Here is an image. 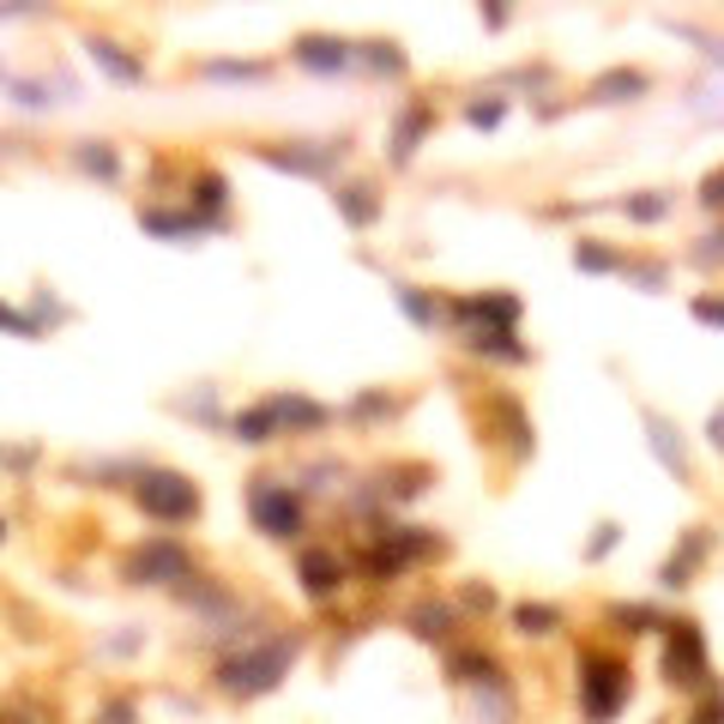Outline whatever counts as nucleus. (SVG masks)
Listing matches in <instances>:
<instances>
[{
    "instance_id": "obj_17",
    "label": "nucleus",
    "mask_w": 724,
    "mask_h": 724,
    "mask_svg": "<svg viewBox=\"0 0 724 724\" xmlns=\"http://www.w3.org/2000/svg\"><path fill=\"white\" fill-rule=\"evenodd\" d=\"M513 622H520V634H555V622H562V616H555L550 604H525Z\"/></svg>"
},
{
    "instance_id": "obj_14",
    "label": "nucleus",
    "mask_w": 724,
    "mask_h": 724,
    "mask_svg": "<svg viewBox=\"0 0 724 724\" xmlns=\"http://www.w3.org/2000/svg\"><path fill=\"white\" fill-rule=\"evenodd\" d=\"M339 212L351 217V224H374V212H381V205L369 200V188H339Z\"/></svg>"
},
{
    "instance_id": "obj_20",
    "label": "nucleus",
    "mask_w": 724,
    "mask_h": 724,
    "mask_svg": "<svg viewBox=\"0 0 724 724\" xmlns=\"http://www.w3.org/2000/svg\"><path fill=\"white\" fill-rule=\"evenodd\" d=\"M398 302H405V308H411V320H417V327H435V308H429V302H423V296H417V290H411V284H398Z\"/></svg>"
},
{
    "instance_id": "obj_25",
    "label": "nucleus",
    "mask_w": 724,
    "mask_h": 724,
    "mask_svg": "<svg viewBox=\"0 0 724 724\" xmlns=\"http://www.w3.org/2000/svg\"><path fill=\"white\" fill-rule=\"evenodd\" d=\"M471 121L477 127H496L501 121V103H471Z\"/></svg>"
},
{
    "instance_id": "obj_19",
    "label": "nucleus",
    "mask_w": 724,
    "mask_h": 724,
    "mask_svg": "<svg viewBox=\"0 0 724 724\" xmlns=\"http://www.w3.org/2000/svg\"><path fill=\"white\" fill-rule=\"evenodd\" d=\"M369 61L381 73H405V55H398V43H369Z\"/></svg>"
},
{
    "instance_id": "obj_6",
    "label": "nucleus",
    "mask_w": 724,
    "mask_h": 724,
    "mask_svg": "<svg viewBox=\"0 0 724 724\" xmlns=\"http://www.w3.org/2000/svg\"><path fill=\"white\" fill-rule=\"evenodd\" d=\"M664 670H670V682H682V689H694V682L706 677V640H701V628L694 622H670Z\"/></svg>"
},
{
    "instance_id": "obj_7",
    "label": "nucleus",
    "mask_w": 724,
    "mask_h": 724,
    "mask_svg": "<svg viewBox=\"0 0 724 724\" xmlns=\"http://www.w3.org/2000/svg\"><path fill=\"white\" fill-rule=\"evenodd\" d=\"M127 574L139 579V586H158V579H188V550H181V543H170V537H158V543H146V550L134 555V562H127Z\"/></svg>"
},
{
    "instance_id": "obj_8",
    "label": "nucleus",
    "mask_w": 724,
    "mask_h": 724,
    "mask_svg": "<svg viewBox=\"0 0 724 724\" xmlns=\"http://www.w3.org/2000/svg\"><path fill=\"white\" fill-rule=\"evenodd\" d=\"M296 61H302L308 73H339V67H351V43H332V36H302V43H296Z\"/></svg>"
},
{
    "instance_id": "obj_24",
    "label": "nucleus",
    "mask_w": 724,
    "mask_h": 724,
    "mask_svg": "<svg viewBox=\"0 0 724 724\" xmlns=\"http://www.w3.org/2000/svg\"><path fill=\"white\" fill-rule=\"evenodd\" d=\"M79 163H85V170H97V175H115V158H109V151H79Z\"/></svg>"
},
{
    "instance_id": "obj_23",
    "label": "nucleus",
    "mask_w": 724,
    "mask_h": 724,
    "mask_svg": "<svg viewBox=\"0 0 724 724\" xmlns=\"http://www.w3.org/2000/svg\"><path fill=\"white\" fill-rule=\"evenodd\" d=\"M701 205H713V212L724 205V170H713V175L701 181Z\"/></svg>"
},
{
    "instance_id": "obj_9",
    "label": "nucleus",
    "mask_w": 724,
    "mask_h": 724,
    "mask_svg": "<svg viewBox=\"0 0 724 724\" xmlns=\"http://www.w3.org/2000/svg\"><path fill=\"white\" fill-rule=\"evenodd\" d=\"M339 579H344V567H339V555H332V550H308V555H302V586H308V598H332V592H339Z\"/></svg>"
},
{
    "instance_id": "obj_26",
    "label": "nucleus",
    "mask_w": 724,
    "mask_h": 724,
    "mask_svg": "<svg viewBox=\"0 0 724 724\" xmlns=\"http://www.w3.org/2000/svg\"><path fill=\"white\" fill-rule=\"evenodd\" d=\"M694 315L713 320V327H724V302H694Z\"/></svg>"
},
{
    "instance_id": "obj_11",
    "label": "nucleus",
    "mask_w": 724,
    "mask_h": 724,
    "mask_svg": "<svg viewBox=\"0 0 724 724\" xmlns=\"http://www.w3.org/2000/svg\"><path fill=\"white\" fill-rule=\"evenodd\" d=\"M701 555H706V537H701V525H694V537L682 543V555H670L658 579H664V586H689V574H694V562H701Z\"/></svg>"
},
{
    "instance_id": "obj_3",
    "label": "nucleus",
    "mask_w": 724,
    "mask_h": 724,
    "mask_svg": "<svg viewBox=\"0 0 724 724\" xmlns=\"http://www.w3.org/2000/svg\"><path fill=\"white\" fill-rule=\"evenodd\" d=\"M134 496H139V508H146L151 520H163V525H181V520L200 513V489H193L188 477H175V471H146Z\"/></svg>"
},
{
    "instance_id": "obj_13",
    "label": "nucleus",
    "mask_w": 724,
    "mask_h": 724,
    "mask_svg": "<svg viewBox=\"0 0 724 724\" xmlns=\"http://www.w3.org/2000/svg\"><path fill=\"white\" fill-rule=\"evenodd\" d=\"M91 61H97V67H109L115 79H127V85H134V79H146V67H139V61H127L115 43H91Z\"/></svg>"
},
{
    "instance_id": "obj_1",
    "label": "nucleus",
    "mask_w": 724,
    "mask_h": 724,
    "mask_svg": "<svg viewBox=\"0 0 724 724\" xmlns=\"http://www.w3.org/2000/svg\"><path fill=\"white\" fill-rule=\"evenodd\" d=\"M290 658H296V640H266V646H248V652H236L224 664V689L230 694H266V689H278V677L290 670Z\"/></svg>"
},
{
    "instance_id": "obj_15",
    "label": "nucleus",
    "mask_w": 724,
    "mask_h": 724,
    "mask_svg": "<svg viewBox=\"0 0 724 724\" xmlns=\"http://www.w3.org/2000/svg\"><path fill=\"white\" fill-rule=\"evenodd\" d=\"M423 121H429V109H411L405 121H398V134H393V158L405 163L411 151H417V134H423Z\"/></svg>"
},
{
    "instance_id": "obj_16",
    "label": "nucleus",
    "mask_w": 724,
    "mask_h": 724,
    "mask_svg": "<svg viewBox=\"0 0 724 724\" xmlns=\"http://www.w3.org/2000/svg\"><path fill=\"white\" fill-rule=\"evenodd\" d=\"M574 266H586V272H616L622 260H616L610 248H598V242H574Z\"/></svg>"
},
{
    "instance_id": "obj_4",
    "label": "nucleus",
    "mask_w": 724,
    "mask_h": 724,
    "mask_svg": "<svg viewBox=\"0 0 724 724\" xmlns=\"http://www.w3.org/2000/svg\"><path fill=\"white\" fill-rule=\"evenodd\" d=\"M248 508H254V520H260L266 537H296L302 532V501H296L290 483H278V477H260V483L248 489Z\"/></svg>"
},
{
    "instance_id": "obj_27",
    "label": "nucleus",
    "mask_w": 724,
    "mask_h": 724,
    "mask_svg": "<svg viewBox=\"0 0 724 724\" xmlns=\"http://www.w3.org/2000/svg\"><path fill=\"white\" fill-rule=\"evenodd\" d=\"M706 441L724 453V411H713V423H706Z\"/></svg>"
},
{
    "instance_id": "obj_12",
    "label": "nucleus",
    "mask_w": 724,
    "mask_h": 724,
    "mask_svg": "<svg viewBox=\"0 0 724 724\" xmlns=\"http://www.w3.org/2000/svg\"><path fill=\"white\" fill-rule=\"evenodd\" d=\"M646 91V73H604L598 85H592V97L598 103H634Z\"/></svg>"
},
{
    "instance_id": "obj_22",
    "label": "nucleus",
    "mask_w": 724,
    "mask_h": 724,
    "mask_svg": "<svg viewBox=\"0 0 724 724\" xmlns=\"http://www.w3.org/2000/svg\"><path fill=\"white\" fill-rule=\"evenodd\" d=\"M628 212L640 217V224H652V217H664V212H670V200H628Z\"/></svg>"
},
{
    "instance_id": "obj_2",
    "label": "nucleus",
    "mask_w": 724,
    "mask_h": 724,
    "mask_svg": "<svg viewBox=\"0 0 724 724\" xmlns=\"http://www.w3.org/2000/svg\"><path fill=\"white\" fill-rule=\"evenodd\" d=\"M320 423H327V411L320 405L278 393V398H266V405L242 411L236 417V441H272V435H284V429H320Z\"/></svg>"
},
{
    "instance_id": "obj_21",
    "label": "nucleus",
    "mask_w": 724,
    "mask_h": 724,
    "mask_svg": "<svg viewBox=\"0 0 724 724\" xmlns=\"http://www.w3.org/2000/svg\"><path fill=\"white\" fill-rule=\"evenodd\" d=\"M706 248H694V266H718L724 260V230H713V236H701Z\"/></svg>"
},
{
    "instance_id": "obj_5",
    "label": "nucleus",
    "mask_w": 724,
    "mask_h": 724,
    "mask_svg": "<svg viewBox=\"0 0 724 724\" xmlns=\"http://www.w3.org/2000/svg\"><path fill=\"white\" fill-rule=\"evenodd\" d=\"M579 694H586V718H592V724H610L616 713H622V701H628V677H622V664H610V658H586Z\"/></svg>"
},
{
    "instance_id": "obj_10",
    "label": "nucleus",
    "mask_w": 724,
    "mask_h": 724,
    "mask_svg": "<svg viewBox=\"0 0 724 724\" xmlns=\"http://www.w3.org/2000/svg\"><path fill=\"white\" fill-rule=\"evenodd\" d=\"M646 429H652V447H658V459H664V471H677V477H689V453H682V441H670V423L664 417H646Z\"/></svg>"
},
{
    "instance_id": "obj_18",
    "label": "nucleus",
    "mask_w": 724,
    "mask_h": 724,
    "mask_svg": "<svg viewBox=\"0 0 724 724\" xmlns=\"http://www.w3.org/2000/svg\"><path fill=\"white\" fill-rule=\"evenodd\" d=\"M694 724H724V689H706L694 706Z\"/></svg>"
}]
</instances>
